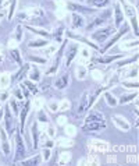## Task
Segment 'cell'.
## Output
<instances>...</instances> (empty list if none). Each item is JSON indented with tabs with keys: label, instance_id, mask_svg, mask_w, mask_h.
I'll return each mask as SVG.
<instances>
[{
	"label": "cell",
	"instance_id": "cell-5",
	"mask_svg": "<svg viewBox=\"0 0 139 166\" xmlns=\"http://www.w3.org/2000/svg\"><path fill=\"white\" fill-rule=\"evenodd\" d=\"M78 53V45L76 43H74V45H71L70 46V49L67 50V55H65V66H70L72 62V59H74V56Z\"/></svg>",
	"mask_w": 139,
	"mask_h": 166
},
{
	"label": "cell",
	"instance_id": "cell-25",
	"mask_svg": "<svg viewBox=\"0 0 139 166\" xmlns=\"http://www.w3.org/2000/svg\"><path fill=\"white\" fill-rule=\"evenodd\" d=\"M135 96H136V94H129V95H125V96H121L120 102H121V103H125V102H128V101H131V99H134Z\"/></svg>",
	"mask_w": 139,
	"mask_h": 166
},
{
	"label": "cell",
	"instance_id": "cell-32",
	"mask_svg": "<svg viewBox=\"0 0 139 166\" xmlns=\"http://www.w3.org/2000/svg\"><path fill=\"white\" fill-rule=\"evenodd\" d=\"M131 22H132V25H134L135 34L138 35V24H136V17H132V18H131Z\"/></svg>",
	"mask_w": 139,
	"mask_h": 166
},
{
	"label": "cell",
	"instance_id": "cell-35",
	"mask_svg": "<svg viewBox=\"0 0 139 166\" xmlns=\"http://www.w3.org/2000/svg\"><path fill=\"white\" fill-rule=\"evenodd\" d=\"M14 6H15V1L11 3V7H10V13H9V20H11V16H13V11H14Z\"/></svg>",
	"mask_w": 139,
	"mask_h": 166
},
{
	"label": "cell",
	"instance_id": "cell-31",
	"mask_svg": "<svg viewBox=\"0 0 139 166\" xmlns=\"http://www.w3.org/2000/svg\"><path fill=\"white\" fill-rule=\"evenodd\" d=\"M21 32H22V27L18 25L17 27V32H15V36H17V41H18V42L21 41Z\"/></svg>",
	"mask_w": 139,
	"mask_h": 166
},
{
	"label": "cell",
	"instance_id": "cell-29",
	"mask_svg": "<svg viewBox=\"0 0 139 166\" xmlns=\"http://www.w3.org/2000/svg\"><path fill=\"white\" fill-rule=\"evenodd\" d=\"M92 4H95L96 7H104V6L109 4V1H107V0H103V1H96V0H95V1H92Z\"/></svg>",
	"mask_w": 139,
	"mask_h": 166
},
{
	"label": "cell",
	"instance_id": "cell-21",
	"mask_svg": "<svg viewBox=\"0 0 139 166\" xmlns=\"http://www.w3.org/2000/svg\"><path fill=\"white\" fill-rule=\"evenodd\" d=\"M64 32V27L60 25L59 28H57V31L54 32V41H57V42H61V34Z\"/></svg>",
	"mask_w": 139,
	"mask_h": 166
},
{
	"label": "cell",
	"instance_id": "cell-12",
	"mask_svg": "<svg viewBox=\"0 0 139 166\" xmlns=\"http://www.w3.org/2000/svg\"><path fill=\"white\" fill-rule=\"evenodd\" d=\"M126 31H128V28H124V30H122V31H120V32H118V34H117V35H115V36H114V38H113V39H111V41H110V42H109V43H107V45H106V46H104V47H103V50H100V52H101V53H103V52H106V50H107V49H109V47H110V46H111V45H114V43L117 42L118 39L121 38L122 35L125 34Z\"/></svg>",
	"mask_w": 139,
	"mask_h": 166
},
{
	"label": "cell",
	"instance_id": "cell-39",
	"mask_svg": "<svg viewBox=\"0 0 139 166\" xmlns=\"http://www.w3.org/2000/svg\"><path fill=\"white\" fill-rule=\"evenodd\" d=\"M0 117H1V109H0Z\"/></svg>",
	"mask_w": 139,
	"mask_h": 166
},
{
	"label": "cell",
	"instance_id": "cell-20",
	"mask_svg": "<svg viewBox=\"0 0 139 166\" xmlns=\"http://www.w3.org/2000/svg\"><path fill=\"white\" fill-rule=\"evenodd\" d=\"M29 31H32V32H35V34H39L42 35V36H45V38H50L51 35L49 34V32H46V31H40V30H36V28H32V27H26Z\"/></svg>",
	"mask_w": 139,
	"mask_h": 166
},
{
	"label": "cell",
	"instance_id": "cell-40",
	"mask_svg": "<svg viewBox=\"0 0 139 166\" xmlns=\"http://www.w3.org/2000/svg\"><path fill=\"white\" fill-rule=\"evenodd\" d=\"M0 7H1V1H0Z\"/></svg>",
	"mask_w": 139,
	"mask_h": 166
},
{
	"label": "cell",
	"instance_id": "cell-33",
	"mask_svg": "<svg viewBox=\"0 0 139 166\" xmlns=\"http://www.w3.org/2000/svg\"><path fill=\"white\" fill-rule=\"evenodd\" d=\"M31 78H32V80H35V81L39 80V71L36 70V68H34V73L31 74Z\"/></svg>",
	"mask_w": 139,
	"mask_h": 166
},
{
	"label": "cell",
	"instance_id": "cell-30",
	"mask_svg": "<svg viewBox=\"0 0 139 166\" xmlns=\"http://www.w3.org/2000/svg\"><path fill=\"white\" fill-rule=\"evenodd\" d=\"M25 85L28 87V88H29V90L32 91V92H34V94H36V92H38V90H36V87H35L34 84H32V82H31V81H25Z\"/></svg>",
	"mask_w": 139,
	"mask_h": 166
},
{
	"label": "cell",
	"instance_id": "cell-26",
	"mask_svg": "<svg viewBox=\"0 0 139 166\" xmlns=\"http://www.w3.org/2000/svg\"><path fill=\"white\" fill-rule=\"evenodd\" d=\"M106 99H107V102H109L110 106H115V105H117V101H115L110 94H106Z\"/></svg>",
	"mask_w": 139,
	"mask_h": 166
},
{
	"label": "cell",
	"instance_id": "cell-8",
	"mask_svg": "<svg viewBox=\"0 0 139 166\" xmlns=\"http://www.w3.org/2000/svg\"><path fill=\"white\" fill-rule=\"evenodd\" d=\"M67 7L70 10H75V11H81V13H93L92 9L84 7V6H81V4H76V3H71V1L67 3Z\"/></svg>",
	"mask_w": 139,
	"mask_h": 166
},
{
	"label": "cell",
	"instance_id": "cell-27",
	"mask_svg": "<svg viewBox=\"0 0 139 166\" xmlns=\"http://www.w3.org/2000/svg\"><path fill=\"white\" fill-rule=\"evenodd\" d=\"M122 4H124V9H125V11H126V14H128V16H129L131 18L132 17H135V14H134V10L131 9L129 6L126 4V3H122Z\"/></svg>",
	"mask_w": 139,
	"mask_h": 166
},
{
	"label": "cell",
	"instance_id": "cell-13",
	"mask_svg": "<svg viewBox=\"0 0 139 166\" xmlns=\"http://www.w3.org/2000/svg\"><path fill=\"white\" fill-rule=\"evenodd\" d=\"M28 110H29V101H26V103L24 105V109L21 112V117H20V124H21V130L24 128V124H25V117L28 115Z\"/></svg>",
	"mask_w": 139,
	"mask_h": 166
},
{
	"label": "cell",
	"instance_id": "cell-6",
	"mask_svg": "<svg viewBox=\"0 0 139 166\" xmlns=\"http://www.w3.org/2000/svg\"><path fill=\"white\" fill-rule=\"evenodd\" d=\"M4 119H6V130H7L9 134H11L14 128H11V126H13V120H11V113H10L9 106H4Z\"/></svg>",
	"mask_w": 139,
	"mask_h": 166
},
{
	"label": "cell",
	"instance_id": "cell-38",
	"mask_svg": "<svg viewBox=\"0 0 139 166\" xmlns=\"http://www.w3.org/2000/svg\"><path fill=\"white\" fill-rule=\"evenodd\" d=\"M15 95H17V96H18V98H20V99L22 98V95L20 94V91H15Z\"/></svg>",
	"mask_w": 139,
	"mask_h": 166
},
{
	"label": "cell",
	"instance_id": "cell-17",
	"mask_svg": "<svg viewBox=\"0 0 139 166\" xmlns=\"http://www.w3.org/2000/svg\"><path fill=\"white\" fill-rule=\"evenodd\" d=\"M40 161H42V158L39 156H35V158H31V159H28V161H22L21 163L22 165H28V166H32V165H39L40 163Z\"/></svg>",
	"mask_w": 139,
	"mask_h": 166
},
{
	"label": "cell",
	"instance_id": "cell-9",
	"mask_svg": "<svg viewBox=\"0 0 139 166\" xmlns=\"http://www.w3.org/2000/svg\"><path fill=\"white\" fill-rule=\"evenodd\" d=\"M114 13H115V27L118 28V27L121 25L122 20H124V14H122L121 7H120L118 3H115V6H114Z\"/></svg>",
	"mask_w": 139,
	"mask_h": 166
},
{
	"label": "cell",
	"instance_id": "cell-28",
	"mask_svg": "<svg viewBox=\"0 0 139 166\" xmlns=\"http://www.w3.org/2000/svg\"><path fill=\"white\" fill-rule=\"evenodd\" d=\"M29 60H32V62H36V63H40V64H45V63H46V59L36 57V56H29Z\"/></svg>",
	"mask_w": 139,
	"mask_h": 166
},
{
	"label": "cell",
	"instance_id": "cell-1",
	"mask_svg": "<svg viewBox=\"0 0 139 166\" xmlns=\"http://www.w3.org/2000/svg\"><path fill=\"white\" fill-rule=\"evenodd\" d=\"M24 155H25V147H24V142H22L21 134H20V131H17L15 133V156H14V161L15 162L21 161Z\"/></svg>",
	"mask_w": 139,
	"mask_h": 166
},
{
	"label": "cell",
	"instance_id": "cell-16",
	"mask_svg": "<svg viewBox=\"0 0 139 166\" xmlns=\"http://www.w3.org/2000/svg\"><path fill=\"white\" fill-rule=\"evenodd\" d=\"M122 56L121 55H117V56H107L104 59H93L95 63H110V62H113V60H117V59H121Z\"/></svg>",
	"mask_w": 139,
	"mask_h": 166
},
{
	"label": "cell",
	"instance_id": "cell-22",
	"mask_svg": "<svg viewBox=\"0 0 139 166\" xmlns=\"http://www.w3.org/2000/svg\"><path fill=\"white\" fill-rule=\"evenodd\" d=\"M114 122H115V124H118L120 127H124V130H129V124L125 123L124 120H122V122H121V120H118L117 116H114Z\"/></svg>",
	"mask_w": 139,
	"mask_h": 166
},
{
	"label": "cell",
	"instance_id": "cell-14",
	"mask_svg": "<svg viewBox=\"0 0 139 166\" xmlns=\"http://www.w3.org/2000/svg\"><path fill=\"white\" fill-rule=\"evenodd\" d=\"M29 70V64H24L21 67V70L18 71V74L17 76H14L13 77V81H20V80H22L24 77H25V74H26V71Z\"/></svg>",
	"mask_w": 139,
	"mask_h": 166
},
{
	"label": "cell",
	"instance_id": "cell-24",
	"mask_svg": "<svg viewBox=\"0 0 139 166\" xmlns=\"http://www.w3.org/2000/svg\"><path fill=\"white\" fill-rule=\"evenodd\" d=\"M3 152H4L6 156L10 155V145H9V142H7V140H3Z\"/></svg>",
	"mask_w": 139,
	"mask_h": 166
},
{
	"label": "cell",
	"instance_id": "cell-15",
	"mask_svg": "<svg viewBox=\"0 0 139 166\" xmlns=\"http://www.w3.org/2000/svg\"><path fill=\"white\" fill-rule=\"evenodd\" d=\"M31 133H32V138H34V148H38V124L36 123H32Z\"/></svg>",
	"mask_w": 139,
	"mask_h": 166
},
{
	"label": "cell",
	"instance_id": "cell-2",
	"mask_svg": "<svg viewBox=\"0 0 139 166\" xmlns=\"http://www.w3.org/2000/svg\"><path fill=\"white\" fill-rule=\"evenodd\" d=\"M114 32V28H111V27H109V28H106V30H100L97 31V32H95V34L92 35V38L95 39V41H97V42H104L106 39H109V36Z\"/></svg>",
	"mask_w": 139,
	"mask_h": 166
},
{
	"label": "cell",
	"instance_id": "cell-11",
	"mask_svg": "<svg viewBox=\"0 0 139 166\" xmlns=\"http://www.w3.org/2000/svg\"><path fill=\"white\" fill-rule=\"evenodd\" d=\"M85 122H86V123H92V122H104V120H103L101 113H99V112H92V113H89V116L86 117Z\"/></svg>",
	"mask_w": 139,
	"mask_h": 166
},
{
	"label": "cell",
	"instance_id": "cell-19",
	"mask_svg": "<svg viewBox=\"0 0 139 166\" xmlns=\"http://www.w3.org/2000/svg\"><path fill=\"white\" fill-rule=\"evenodd\" d=\"M10 55H11V57H13L15 62H17L20 66H22V62H21V57H20V53H18L17 49H13V50H10Z\"/></svg>",
	"mask_w": 139,
	"mask_h": 166
},
{
	"label": "cell",
	"instance_id": "cell-10",
	"mask_svg": "<svg viewBox=\"0 0 139 166\" xmlns=\"http://www.w3.org/2000/svg\"><path fill=\"white\" fill-rule=\"evenodd\" d=\"M68 80H70V76H68V73L67 74H64L63 77H60L59 80L56 81V88L57 90H63V88H65V87L68 85Z\"/></svg>",
	"mask_w": 139,
	"mask_h": 166
},
{
	"label": "cell",
	"instance_id": "cell-36",
	"mask_svg": "<svg viewBox=\"0 0 139 166\" xmlns=\"http://www.w3.org/2000/svg\"><path fill=\"white\" fill-rule=\"evenodd\" d=\"M43 156H45V161H47L49 156H50V151H49V149H45V151H43Z\"/></svg>",
	"mask_w": 139,
	"mask_h": 166
},
{
	"label": "cell",
	"instance_id": "cell-18",
	"mask_svg": "<svg viewBox=\"0 0 139 166\" xmlns=\"http://www.w3.org/2000/svg\"><path fill=\"white\" fill-rule=\"evenodd\" d=\"M72 20H74V24H72V27H74V28L81 27L82 24H84V18L81 17V16H78V14H74V16H72Z\"/></svg>",
	"mask_w": 139,
	"mask_h": 166
},
{
	"label": "cell",
	"instance_id": "cell-34",
	"mask_svg": "<svg viewBox=\"0 0 139 166\" xmlns=\"http://www.w3.org/2000/svg\"><path fill=\"white\" fill-rule=\"evenodd\" d=\"M39 120H40V122H47V116L45 115V112H40V113H39Z\"/></svg>",
	"mask_w": 139,
	"mask_h": 166
},
{
	"label": "cell",
	"instance_id": "cell-7",
	"mask_svg": "<svg viewBox=\"0 0 139 166\" xmlns=\"http://www.w3.org/2000/svg\"><path fill=\"white\" fill-rule=\"evenodd\" d=\"M88 92H84L82 94V98H81V103H79V106H78V110H76V115H82L86 109H88Z\"/></svg>",
	"mask_w": 139,
	"mask_h": 166
},
{
	"label": "cell",
	"instance_id": "cell-37",
	"mask_svg": "<svg viewBox=\"0 0 139 166\" xmlns=\"http://www.w3.org/2000/svg\"><path fill=\"white\" fill-rule=\"evenodd\" d=\"M124 85H125V87H135V88H136V87H138V84H129V82H124Z\"/></svg>",
	"mask_w": 139,
	"mask_h": 166
},
{
	"label": "cell",
	"instance_id": "cell-3",
	"mask_svg": "<svg viewBox=\"0 0 139 166\" xmlns=\"http://www.w3.org/2000/svg\"><path fill=\"white\" fill-rule=\"evenodd\" d=\"M106 127L104 122H92V123H85L84 131H96V130H101Z\"/></svg>",
	"mask_w": 139,
	"mask_h": 166
},
{
	"label": "cell",
	"instance_id": "cell-23",
	"mask_svg": "<svg viewBox=\"0 0 139 166\" xmlns=\"http://www.w3.org/2000/svg\"><path fill=\"white\" fill-rule=\"evenodd\" d=\"M47 41L46 39H42V41H35V42H31L29 46L31 47H38V46H46Z\"/></svg>",
	"mask_w": 139,
	"mask_h": 166
},
{
	"label": "cell",
	"instance_id": "cell-4",
	"mask_svg": "<svg viewBox=\"0 0 139 166\" xmlns=\"http://www.w3.org/2000/svg\"><path fill=\"white\" fill-rule=\"evenodd\" d=\"M64 47H65V42H64L63 45H61V47H60L59 53H57V56H56V59H54V63H53V66L50 67V70L47 71V74H53V73L57 71V68H59V64H60V60H61V56H63Z\"/></svg>",
	"mask_w": 139,
	"mask_h": 166
}]
</instances>
